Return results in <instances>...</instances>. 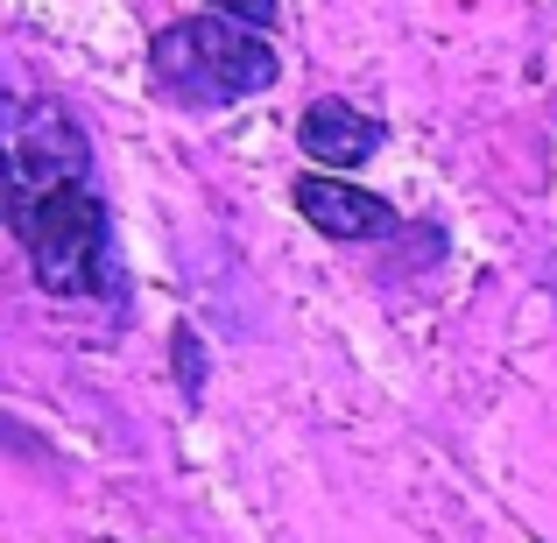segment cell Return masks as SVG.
I'll use <instances>...</instances> for the list:
<instances>
[{"label": "cell", "instance_id": "5", "mask_svg": "<svg viewBox=\"0 0 557 543\" xmlns=\"http://www.w3.org/2000/svg\"><path fill=\"white\" fill-rule=\"evenodd\" d=\"M297 149L311 156L318 170H339L346 177V170H360L381 149V121L360 113L354 99H311L304 121H297Z\"/></svg>", "mask_w": 557, "mask_h": 543}, {"label": "cell", "instance_id": "3", "mask_svg": "<svg viewBox=\"0 0 557 543\" xmlns=\"http://www.w3.org/2000/svg\"><path fill=\"white\" fill-rule=\"evenodd\" d=\"M64 184H92L85 135L42 99L0 92V226H14L36 198H50Z\"/></svg>", "mask_w": 557, "mask_h": 543}, {"label": "cell", "instance_id": "2", "mask_svg": "<svg viewBox=\"0 0 557 543\" xmlns=\"http://www.w3.org/2000/svg\"><path fill=\"white\" fill-rule=\"evenodd\" d=\"M8 233L22 240L28 275H36L50 297H99V289L113 283V233H107V198H99V184L50 190V198H36Z\"/></svg>", "mask_w": 557, "mask_h": 543}, {"label": "cell", "instance_id": "7", "mask_svg": "<svg viewBox=\"0 0 557 543\" xmlns=\"http://www.w3.org/2000/svg\"><path fill=\"white\" fill-rule=\"evenodd\" d=\"M177 360H184V395H198V381H205V354H198V340H190V332H177Z\"/></svg>", "mask_w": 557, "mask_h": 543}, {"label": "cell", "instance_id": "6", "mask_svg": "<svg viewBox=\"0 0 557 543\" xmlns=\"http://www.w3.org/2000/svg\"><path fill=\"white\" fill-rule=\"evenodd\" d=\"M212 14H226V22H247V28H275V0H205Z\"/></svg>", "mask_w": 557, "mask_h": 543}, {"label": "cell", "instance_id": "1", "mask_svg": "<svg viewBox=\"0 0 557 543\" xmlns=\"http://www.w3.org/2000/svg\"><path fill=\"white\" fill-rule=\"evenodd\" d=\"M149 71L170 99L184 107H233V99H255L275 85L283 57H275L269 36H255L247 22H226V14H190V22L156 28L149 42Z\"/></svg>", "mask_w": 557, "mask_h": 543}, {"label": "cell", "instance_id": "4", "mask_svg": "<svg viewBox=\"0 0 557 543\" xmlns=\"http://www.w3.org/2000/svg\"><path fill=\"white\" fill-rule=\"evenodd\" d=\"M289 198H297V212L311 219L325 240H381V233L395 226V205L374 198V190H360V184H346L339 170H311V177H297Z\"/></svg>", "mask_w": 557, "mask_h": 543}]
</instances>
